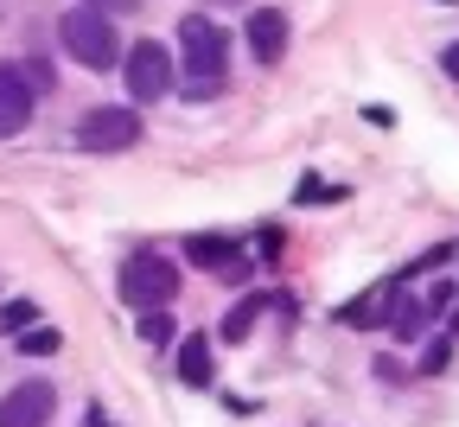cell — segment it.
Wrapping results in <instances>:
<instances>
[{
    "label": "cell",
    "instance_id": "12",
    "mask_svg": "<svg viewBox=\"0 0 459 427\" xmlns=\"http://www.w3.org/2000/svg\"><path fill=\"white\" fill-rule=\"evenodd\" d=\"M377 313H389V287H370V300H358V307H344L338 319H344V326H370Z\"/></svg>",
    "mask_w": 459,
    "mask_h": 427
},
{
    "label": "cell",
    "instance_id": "1",
    "mask_svg": "<svg viewBox=\"0 0 459 427\" xmlns=\"http://www.w3.org/2000/svg\"><path fill=\"white\" fill-rule=\"evenodd\" d=\"M179 57L192 71V96H211L217 77H223V65H230V39L204 13H192V20H179Z\"/></svg>",
    "mask_w": 459,
    "mask_h": 427
},
{
    "label": "cell",
    "instance_id": "17",
    "mask_svg": "<svg viewBox=\"0 0 459 427\" xmlns=\"http://www.w3.org/2000/svg\"><path fill=\"white\" fill-rule=\"evenodd\" d=\"M83 7H96V13H122V7H134V0H83Z\"/></svg>",
    "mask_w": 459,
    "mask_h": 427
},
{
    "label": "cell",
    "instance_id": "19",
    "mask_svg": "<svg viewBox=\"0 0 459 427\" xmlns=\"http://www.w3.org/2000/svg\"><path fill=\"white\" fill-rule=\"evenodd\" d=\"M453 332H459V307H453Z\"/></svg>",
    "mask_w": 459,
    "mask_h": 427
},
{
    "label": "cell",
    "instance_id": "7",
    "mask_svg": "<svg viewBox=\"0 0 459 427\" xmlns=\"http://www.w3.org/2000/svg\"><path fill=\"white\" fill-rule=\"evenodd\" d=\"M32 121V90L20 65H0V135H20Z\"/></svg>",
    "mask_w": 459,
    "mask_h": 427
},
{
    "label": "cell",
    "instance_id": "20",
    "mask_svg": "<svg viewBox=\"0 0 459 427\" xmlns=\"http://www.w3.org/2000/svg\"><path fill=\"white\" fill-rule=\"evenodd\" d=\"M440 7H453V0H440Z\"/></svg>",
    "mask_w": 459,
    "mask_h": 427
},
{
    "label": "cell",
    "instance_id": "5",
    "mask_svg": "<svg viewBox=\"0 0 459 427\" xmlns=\"http://www.w3.org/2000/svg\"><path fill=\"white\" fill-rule=\"evenodd\" d=\"M166 90H172V51L160 39H141L128 51V96L134 102H160Z\"/></svg>",
    "mask_w": 459,
    "mask_h": 427
},
{
    "label": "cell",
    "instance_id": "10",
    "mask_svg": "<svg viewBox=\"0 0 459 427\" xmlns=\"http://www.w3.org/2000/svg\"><path fill=\"white\" fill-rule=\"evenodd\" d=\"M262 307H268L262 293H243V300H237V313H223V338H230V344H243V338H249V326L262 319Z\"/></svg>",
    "mask_w": 459,
    "mask_h": 427
},
{
    "label": "cell",
    "instance_id": "6",
    "mask_svg": "<svg viewBox=\"0 0 459 427\" xmlns=\"http://www.w3.org/2000/svg\"><path fill=\"white\" fill-rule=\"evenodd\" d=\"M57 414V389L51 383H20L0 396V427H45Z\"/></svg>",
    "mask_w": 459,
    "mask_h": 427
},
{
    "label": "cell",
    "instance_id": "11",
    "mask_svg": "<svg viewBox=\"0 0 459 427\" xmlns=\"http://www.w3.org/2000/svg\"><path fill=\"white\" fill-rule=\"evenodd\" d=\"M186 249H192V262H204V268H237V262H243V256L230 249L223 236H192Z\"/></svg>",
    "mask_w": 459,
    "mask_h": 427
},
{
    "label": "cell",
    "instance_id": "9",
    "mask_svg": "<svg viewBox=\"0 0 459 427\" xmlns=\"http://www.w3.org/2000/svg\"><path fill=\"white\" fill-rule=\"evenodd\" d=\"M179 377L192 383V389H204L211 383V338H179Z\"/></svg>",
    "mask_w": 459,
    "mask_h": 427
},
{
    "label": "cell",
    "instance_id": "16",
    "mask_svg": "<svg viewBox=\"0 0 459 427\" xmlns=\"http://www.w3.org/2000/svg\"><path fill=\"white\" fill-rule=\"evenodd\" d=\"M300 198H307V205H325V198H338V192H325L319 179H300Z\"/></svg>",
    "mask_w": 459,
    "mask_h": 427
},
{
    "label": "cell",
    "instance_id": "13",
    "mask_svg": "<svg viewBox=\"0 0 459 427\" xmlns=\"http://www.w3.org/2000/svg\"><path fill=\"white\" fill-rule=\"evenodd\" d=\"M57 344H65V338H57L51 326H26V344H20V351H32V357H51Z\"/></svg>",
    "mask_w": 459,
    "mask_h": 427
},
{
    "label": "cell",
    "instance_id": "14",
    "mask_svg": "<svg viewBox=\"0 0 459 427\" xmlns=\"http://www.w3.org/2000/svg\"><path fill=\"white\" fill-rule=\"evenodd\" d=\"M32 319H39V307H32V300H13V307L0 313V326H7V332H26Z\"/></svg>",
    "mask_w": 459,
    "mask_h": 427
},
{
    "label": "cell",
    "instance_id": "8",
    "mask_svg": "<svg viewBox=\"0 0 459 427\" xmlns=\"http://www.w3.org/2000/svg\"><path fill=\"white\" fill-rule=\"evenodd\" d=\"M243 39H249V51L262 57V65H274V57L287 51V20H281L274 7H262V13H249V26H243Z\"/></svg>",
    "mask_w": 459,
    "mask_h": 427
},
{
    "label": "cell",
    "instance_id": "18",
    "mask_svg": "<svg viewBox=\"0 0 459 427\" xmlns=\"http://www.w3.org/2000/svg\"><path fill=\"white\" fill-rule=\"evenodd\" d=\"M440 65H446V77H459V45H446V57H440Z\"/></svg>",
    "mask_w": 459,
    "mask_h": 427
},
{
    "label": "cell",
    "instance_id": "4",
    "mask_svg": "<svg viewBox=\"0 0 459 427\" xmlns=\"http://www.w3.org/2000/svg\"><path fill=\"white\" fill-rule=\"evenodd\" d=\"M134 141H141V115H134L128 102L90 109V115L77 121V147H90V153H128Z\"/></svg>",
    "mask_w": 459,
    "mask_h": 427
},
{
    "label": "cell",
    "instance_id": "15",
    "mask_svg": "<svg viewBox=\"0 0 459 427\" xmlns=\"http://www.w3.org/2000/svg\"><path fill=\"white\" fill-rule=\"evenodd\" d=\"M141 338H153V344H166V338H172V326H166L160 313H141Z\"/></svg>",
    "mask_w": 459,
    "mask_h": 427
},
{
    "label": "cell",
    "instance_id": "3",
    "mask_svg": "<svg viewBox=\"0 0 459 427\" xmlns=\"http://www.w3.org/2000/svg\"><path fill=\"white\" fill-rule=\"evenodd\" d=\"M172 293H179V268H172L166 256L141 249V256H128V262H122V300H128L134 313H160Z\"/></svg>",
    "mask_w": 459,
    "mask_h": 427
},
{
    "label": "cell",
    "instance_id": "2",
    "mask_svg": "<svg viewBox=\"0 0 459 427\" xmlns=\"http://www.w3.org/2000/svg\"><path fill=\"white\" fill-rule=\"evenodd\" d=\"M57 45H65L83 71H108L115 57H122V45H115V26H108L96 7H71L65 20H57Z\"/></svg>",
    "mask_w": 459,
    "mask_h": 427
}]
</instances>
